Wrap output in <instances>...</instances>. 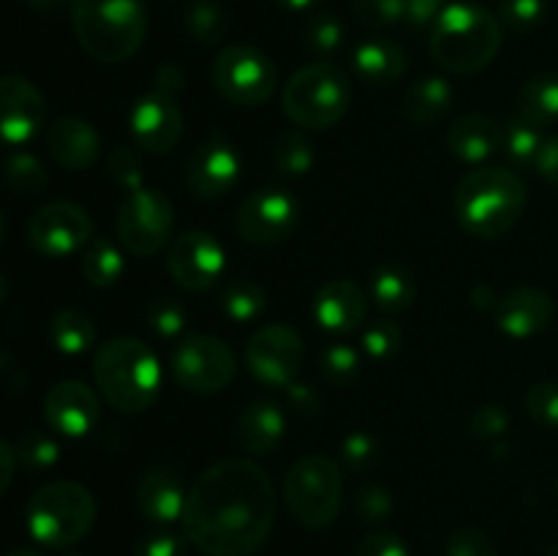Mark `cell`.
<instances>
[{
    "label": "cell",
    "instance_id": "cell-1",
    "mask_svg": "<svg viewBox=\"0 0 558 556\" xmlns=\"http://www.w3.org/2000/svg\"><path fill=\"white\" fill-rule=\"evenodd\" d=\"M276 505V485L259 463L227 458L196 478L180 523L205 556H251L270 537Z\"/></svg>",
    "mask_w": 558,
    "mask_h": 556
},
{
    "label": "cell",
    "instance_id": "cell-2",
    "mask_svg": "<svg viewBox=\"0 0 558 556\" xmlns=\"http://www.w3.org/2000/svg\"><path fill=\"white\" fill-rule=\"evenodd\" d=\"M71 25L93 60L118 65L145 44L150 9L147 0H71Z\"/></svg>",
    "mask_w": 558,
    "mask_h": 556
},
{
    "label": "cell",
    "instance_id": "cell-3",
    "mask_svg": "<svg viewBox=\"0 0 558 556\" xmlns=\"http://www.w3.org/2000/svg\"><path fill=\"white\" fill-rule=\"evenodd\" d=\"M526 207V183L512 169L477 167L456 185V218L463 232L494 240L510 232Z\"/></svg>",
    "mask_w": 558,
    "mask_h": 556
},
{
    "label": "cell",
    "instance_id": "cell-4",
    "mask_svg": "<svg viewBox=\"0 0 558 556\" xmlns=\"http://www.w3.org/2000/svg\"><path fill=\"white\" fill-rule=\"evenodd\" d=\"M93 379L109 407L140 414L153 407L161 390V365L142 338L118 336L98 347L93 358Z\"/></svg>",
    "mask_w": 558,
    "mask_h": 556
},
{
    "label": "cell",
    "instance_id": "cell-5",
    "mask_svg": "<svg viewBox=\"0 0 558 556\" xmlns=\"http://www.w3.org/2000/svg\"><path fill=\"white\" fill-rule=\"evenodd\" d=\"M501 49V22L485 5L447 3L430 27V58L450 74H474Z\"/></svg>",
    "mask_w": 558,
    "mask_h": 556
},
{
    "label": "cell",
    "instance_id": "cell-6",
    "mask_svg": "<svg viewBox=\"0 0 558 556\" xmlns=\"http://www.w3.org/2000/svg\"><path fill=\"white\" fill-rule=\"evenodd\" d=\"M96 523V499L74 480L41 485L27 501V532L44 548L63 551L87 537Z\"/></svg>",
    "mask_w": 558,
    "mask_h": 556
},
{
    "label": "cell",
    "instance_id": "cell-7",
    "mask_svg": "<svg viewBox=\"0 0 558 556\" xmlns=\"http://www.w3.org/2000/svg\"><path fill=\"white\" fill-rule=\"evenodd\" d=\"M352 87L347 74L327 60H314L289 76L281 107L294 125L308 131L330 129L349 112Z\"/></svg>",
    "mask_w": 558,
    "mask_h": 556
},
{
    "label": "cell",
    "instance_id": "cell-8",
    "mask_svg": "<svg viewBox=\"0 0 558 556\" xmlns=\"http://www.w3.org/2000/svg\"><path fill=\"white\" fill-rule=\"evenodd\" d=\"M283 501L300 527L327 529L343 505V469L322 452L298 458L283 478Z\"/></svg>",
    "mask_w": 558,
    "mask_h": 556
},
{
    "label": "cell",
    "instance_id": "cell-9",
    "mask_svg": "<svg viewBox=\"0 0 558 556\" xmlns=\"http://www.w3.org/2000/svg\"><path fill=\"white\" fill-rule=\"evenodd\" d=\"M213 85L238 107H262L278 90V69L262 49L232 44L213 60Z\"/></svg>",
    "mask_w": 558,
    "mask_h": 556
},
{
    "label": "cell",
    "instance_id": "cell-10",
    "mask_svg": "<svg viewBox=\"0 0 558 556\" xmlns=\"http://www.w3.org/2000/svg\"><path fill=\"white\" fill-rule=\"evenodd\" d=\"M238 374V358L223 338L194 333L174 343L172 376L183 390L210 396L232 385Z\"/></svg>",
    "mask_w": 558,
    "mask_h": 556
},
{
    "label": "cell",
    "instance_id": "cell-11",
    "mask_svg": "<svg viewBox=\"0 0 558 556\" xmlns=\"http://www.w3.org/2000/svg\"><path fill=\"white\" fill-rule=\"evenodd\" d=\"M174 207L167 194L158 189L125 191V200L118 213V240L123 251L134 256H150L161 251L172 238Z\"/></svg>",
    "mask_w": 558,
    "mask_h": 556
},
{
    "label": "cell",
    "instance_id": "cell-12",
    "mask_svg": "<svg viewBox=\"0 0 558 556\" xmlns=\"http://www.w3.org/2000/svg\"><path fill=\"white\" fill-rule=\"evenodd\" d=\"M305 347L294 327L272 322L259 327L245 343V365L265 387H289L303 368Z\"/></svg>",
    "mask_w": 558,
    "mask_h": 556
},
{
    "label": "cell",
    "instance_id": "cell-13",
    "mask_svg": "<svg viewBox=\"0 0 558 556\" xmlns=\"http://www.w3.org/2000/svg\"><path fill=\"white\" fill-rule=\"evenodd\" d=\"M300 218H303V210H300L298 196L283 189H262L245 196L234 227L245 243L278 245L298 232Z\"/></svg>",
    "mask_w": 558,
    "mask_h": 556
},
{
    "label": "cell",
    "instance_id": "cell-14",
    "mask_svg": "<svg viewBox=\"0 0 558 556\" xmlns=\"http://www.w3.org/2000/svg\"><path fill=\"white\" fill-rule=\"evenodd\" d=\"M90 240L93 221L85 207L76 202H49V205L38 207L27 221V243L49 259L80 254Z\"/></svg>",
    "mask_w": 558,
    "mask_h": 556
},
{
    "label": "cell",
    "instance_id": "cell-15",
    "mask_svg": "<svg viewBox=\"0 0 558 556\" xmlns=\"http://www.w3.org/2000/svg\"><path fill=\"white\" fill-rule=\"evenodd\" d=\"M167 267L178 287L189 292H207L227 270V251L221 240L205 229H189L172 240Z\"/></svg>",
    "mask_w": 558,
    "mask_h": 556
},
{
    "label": "cell",
    "instance_id": "cell-16",
    "mask_svg": "<svg viewBox=\"0 0 558 556\" xmlns=\"http://www.w3.org/2000/svg\"><path fill=\"white\" fill-rule=\"evenodd\" d=\"M183 180L196 200H221L240 183V156L223 136H210L189 156Z\"/></svg>",
    "mask_w": 558,
    "mask_h": 556
},
{
    "label": "cell",
    "instance_id": "cell-17",
    "mask_svg": "<svg viewBox=\"0 0 558 556\" xmlns=\"http://www.w3.org/2000/svg\"><path fill=\"white\" fill-rule=\"evenodd\" d=\"M47 107L31 80L20 74L0 76V145H27L41 131Z\"/></svg>",
    "mask_w": 558,
    "mask_h": 556
},
{
    "label": "cell",
    "instance_id": "cell-18",
    "mask_svg": "<svg viewBox=\"0 0 558 556\" xmlns=\"http://www.w3.org/2000/svg\"><path fill=\"white\" fill-rule=\"evenodd\" d=\"M129 125L131 136H134L142 150L153 153V156H163V153L174 150L180 136H183V112H180L172 93L153 90L145 93L131 107Z\"/></svg>",
    "mask_w": 558,
    "mask_h": 556
},
{
    "label": "cell",
    "instance_id": "cell-19",
    "mask_svg": "<svg viewBox=\"0 0 558 556\" xmlns=\"http://www.w3.org/2000/svg\"><path fill=\"white\" fill-rule=\"evenodd\" d=\"M44 418L60 436L80 439L90 434L101 420V401L85 382L63 379L49 387L44 396Z\"/></svg>",
    "mask_w": 558,
    "mask_h": 556
},
{
    "label": "cell",
    "instance_id": "cell-20",
    "mask_svg": "<svg viewBox=\"0 0 558 556\" xmlns=\"http://www.w3.org/2000/svg\"><path fill=\"white\" fill-rule=\"evenodd\" d=\"M554 311L548 292L537 287H515L496 300L494 319L507 338L526 341L539 336L554 322Z\"/></svg>",
    "mask_w": 558,
    "mask_h": 556
},
{
    "label": "cell",
    "instance_id": "cell-21",
    "mask_svg": "<svg viewBox=\"0 0 558 556\" xmlns=\"http://www.w3.org/2000/svg\"><path fill=\"white\" fill-rule=\"evenodd\" d=\"M368 316V294L347 278H332L319 287L314 298V319L322 330L332 336H347L360 330Z\"/></svg>",
    "mask_w": 558,
    "mask_h": 556
},
{
    "label": "cell",
    "instance_id": "cell-22",
    "mask_svg": "<svg viewBox=\"0 0 558 556\" xmlns=\"http://www.w3.org/2000/svg\"><path fill=\"white\" fill-rule=\"evenodd\" d=\"M185 496H189V491L183 488V480L172 467H150L136 485L140 512L147 521L161 523V527L183 518Z\"/></svg>",
    "mask_w": 558,
    "mask_h": 556
},
{
    "label": "cell",
    "instance_id": "cell-23",
    "mask_svg": "<svg viewBox=\"0 0 558 556\" xmlns=\"http://www.w3.org/2000/svg\"><path fill=\"white\" fill-rule=\"evenodd\" d=\"M47 150L63 169L82 172L98 161L101 140L87 120L60 118L47 129Z\"/></svg>",
    "mask_w": 558,
    "mask_h": 556
},
{
    "label": "cell",
    "instance_id": "cell-24",
    "mask_svg": "<svg viewBox=\"0 0 558 556\" xmlns=\"http://www.w3.org/2000/svg\"><path fill=\"white\" fill-rule=\"evenodd\" d=\"M505 125L488 114H463L447 131V147L463 164H483L501 147Z\"/></svg>",
    "mask_w": 558,
    "mask_h": 556
},
{
    "label": "cell",
    "instance_id": "cell-25",
    "mask_svg": "<svg viewBox=\"0 0 558 556\" xmlns=\"http://www.w3.org/2000/svg\"><path fill=\"white\" fill-rule=\"evenodd\" d=\"M238 442L251 456H270L287 434V414L272 401H254L240 412Z\"/></svg>",
    "mask_w": 558,
    "mask_h": 556
},
{
    "label": "cell",
    "instance_id": "cell-26",
    "mask_svg": "<svg viewBox=\"0 0 558 556\" xmlns=\"http://www.w3.org/2000/svg\"><path fill=\"white\" fill-rule=\"evenodd\" d=\"M352 65L363 82L374 87H387L396 85L407 74L409 58L401 44L390 41V38H368L354 49Z\"/></svg>",
    "mask_w": 558,
    "mask_h": 556
},
{
    "label": "cell",
    "instance_id": "cell-27",
    "mask_svg": "<svg viewBox=\"0 0 558 556\" xmlns=\"http://www.w3.org/2000/svg\"><path fill=\"white\" fill-rule=\"evenodd\" d=\"M456 101V90L445 76H420L403 93V114L414 125H434L445 118Z\"/></svg>",
    "mask_w": 558,
    "mask_h": 556
},
{
    "label": "cell",
    "instance_id": "cell-28",
    "mask_svg": "<svg viewBox=\"0 0 558 556\" xmlns=\"http://www.w3.org/2000/svg\"><path fill=\"white\" fill-rule=\"evenodd\" d=\"M518 118L537 129H550L558 123V76L537 74L526 80L518 93Z\"/></svg>",
    "mask_w": 558,
    "mask_h": 556
},
{
    "label": "cell",
    "instance_id": "cell-29",
    "mask_svg": "<svg viewBox=\"0 0 558 556\" xmlns=\"http://www.w3.org/2000/svg\"><path fill=\"white\" fill-rule=\"evenodd\" d=\"M414 278L407 267L401 265H379L368 278V294L381 311L387 314H398V311H407L414 303Z\"/></svg>",
    "mask_w": 558,
    "mask_h": 556
},
{
    "label": "cell",
    "instance_id": "cell-30",
    "mask_svg": "<svg viewBox=\"0 0 558 556\" xmlns=\"http://www.w3.org/2000/svg\"><path fill=\"white\" fill-rule=\"evenodd\" d=\"M80 270L85 276V281L96 289H109L123 278L125 273V259L123 251L107 238H93L85 245L80 259Z\"/></svg>",
    "mask_w": 558,
    "mask_h": 556
},
{
    "label": "cell",
    "instance_id": "cell-31",
    "mask_svg": "<svg viewBox=\"0 0 558 556\" xmlns=\"http://www.w3.org/2000/svg\"><path fill=\"white\" fill-rule=\"evenodd\" d=\"M49 341L60 354H85L96 343V325L80 309H63L49 322Z\"/></svg>",
    "mask_w": 558,
    "mask_h": 556
},
{
    "label": "cell",
    "instance_id": "cell-32",
    "mask_svg": "<svg viewBox=\"0 0 558 556\" xmlns=\"http://www.w3.org/2000/svg\"><path fill=\"white\" fill-rule=\"evenodd\" d=\"M183 22L189 36L194 38V41L205 44V47H216V44H221L229 33L227 14H223L221 5L213 3V0H191V3L185 5Z\"/></svg>",
    "mask_w": 558,
    "mask_h": 556
},
{
    "label": "cell",
    "instance_id": "cell-33",
    "mask_svg": "<svg viewBox=\"0 0 558 556\" xmlns=\"http://www.w3.org/2000/svg\"><path fill=\"white\" fill-rule=\"evenodd\" d=\"M543 129L526 123V120L515 118L512 123L505 125V134H501V150L510 158L512 167L529 169L537 164L539 150H543Z\"/></svg>",
    "mask_w": 558,
    "mask_h": 556
},
{
    "label": "cell",
    "instance_id": "cell-34",
    "mask_svg": "<svg viewBox=\"0 0 558 556\" xmlns=\"http://www.w3.org/2000/svg\"><path fill=\"white\" fill-rule=\"evenodd\" d=\"M265 303V289L256 281H251V278H238V281H232L221 292L223 316L229 322H238V325H245V322H254L256 316H262Z\"/></svg>",
    "mask_w": 558,
    "mask_h": 556
},
{
    "label": "cell",
    "instance_id": "cell-35",
    "mask_svg": "<svg viewBox=\"0 0 558 556\" xmlns=\"http://www.w3.org/2000/svg\"><path fill=\"white\" fill-rule=\"evenodd\" d=\"M3 178H5V185L20 196L41 194L49 183V174L47 169H44V164L38 161L33 153H25V150L11 153L9 161H5L3 167Z\"/></svg>",
    "mask_w": 558,
    "mask_h": 556
},
{
    "label": "cell",
    "instance_id": "cell-36",
    "mask_svg": "<svg viewBox=\"0 0 558 556\" xmlns=\"http://www.w3.org/2000/svg\"><path fill=\"white\" fill-rule=\"evenodd\" d=\"M16 463L27 472H47L60 461V445L47 431H25L14 445Z\"/></svg>",
    "mask_w": 558,
    "mask_h": 556
},
{
    "label": "cell",
    "instance_id": "cell-37",
    "mask_svg": "<svg viewBox=\"0 0 558 556\" xmlns=\"http://www.w3.org/2000/svg\"><path fill=\"white\" fill-rule=\"evenodd\" d=\"M314 167V145L303 131H287L276 145V169L287 178H303Z\"/></svg>",
    "mask_w": 558,
    "mask_h": 556
},
{
    "label": "cell",
    "instance_id": "cell-38",
    "mask_svg": "<svg viewBox=\"0 0 558 556\" xmlns=\"http://www.w3.org/2000/svg\"><path fill=\"white\" fill-rule=\"evenodd\" d=\"M343 38H347V27H343V22L336 14H327V11L311 16L303 27V41L308 52L322 55V58L338 52Z\"/></svg>",
    "mask_w": 558,
    "mask_h": 556
},
{
    "label": "cell",
    "instance_id": "cell-39",
    "mask_svg": "<svg viewBox=\"0 0 558 556\" xmlns=\"http://www.w3.org/2000/svg\"><path fill=\"white\" fill-rule=\"evenodd\" d=\"M360 354L357 349L349 347V343H330V347L322 352V376H325L330 385L336 387H347L352 385L354 379L360 376Z\"/></svg>",
    "mask_w": 558,
    "mask_h": 556
},
{
    "label": "cell",
    "instance_id": "cell-40",
    "mask_svg": "<svg viewBox=\"0 0 558 556\" xmlns=\"http://www.w3.org/2000/svg\"><path fill=\"white\" fill-rule=\"evenodd\" d=\"M360 343H363V352L368 354L371 360L381 363V360L396 358L398 349H401L403 343V333L396 322L379 319V322H371V325L365 327Z\"/></svg>",
    "mask_w": 558,
    "mask_h": 556
},
{
    "label": "cell",
    "instance_id": "cell-41",
    "mask_svg": "<svg viewBox=\"0 0 558 556\" xmlns=\"http://www.w3.org/2000/svg\"><path fill=\"white\" fill-rule=\"evenodd\" d=\"M529 418L548 431H558V382H537L523 396Z\"/></svg>",
    "mask_w": 558,
    "mask_h": 556
},
{
    "label": "cell",
    "instance_id": "cell-42",
    "mask_svg": "<svg viewBox=\"0 0 558 556\" xmlns=\"http://www.w3.org/2000/svg\"><path fill=\"white\" fill-rule=\"evenodd\" d=\"M354 16L360 25L371 31H385L407 22V3L403 0H354Z\"/></svg>",
    "mask_w": 558,
    "mask_h": 556
},
{
    "label": "cell",
    "instance_id": "cell-43",
    "mask_svg": "<svg viewBox=\"0 0 558 556\" xmlns=\"http://www.w3.org/2000/svg\"><path fill=\"white\" fill-rule=\"evenodd\" d=\"M341 458L349 472H368L379 461V442L368 431H352L349 436H343Z\"/></svg>",
    "mask_w": 558,
    "mask_h": 556
},
{
    "label": "cell",
    "instance_id": "cell-44",
    "mask_svg": "<svg viewBox=\"0 0 558 556\" xmlns=\"http://www.w3.org/2000/svg\"><path fill=\"white\" fill-rule=\"evenodd\" d=\"M548 14V0H501L499 22L515 33L534 31Z\"/></svg>",
    "mask_w": 558,
    "mask_h": 556
},
{
    "label": "cell",
    "instance_id": "cell-45",
    "mask_svg": "<svg viewBox=\"0 0 558 556\" xmlns=\"http://www.w3.org/2000/svg\"><path fill=\"white\" fill-rule=\"evenodd\" d=\"M147 325L158 338H178L185 330V305L174 298L153 300L147 309Z\"/></svg>",
    "mask_w": 558,
    "mask_h": 556
},
{
    "label": "cell",
    "instance_id": "cell-46",
    "mask_svg": "<svg viewBox=\"0 0 558 556\" xmlns=\"http://www.w3.org/2000/svg\"><path fill=\"white\" fill-rule=\"evenodd\" d=\"M354 512L365 523H381L392 512V494L379 483H368L354 496Z\"/></svg>",
    "mask_w": 558,
    "mask_h": 556
},
{
    "label": "cell",
    "instance_id": "cell-47",
    "mask_svg": "<svg viewBox=\"0 0 558 556\" xmlns=\"http://www.w3.org/2000/svg\"><path fill=\"white\" fill-rule=\"evenodd\" d=\"M447 556H499V548L483 529L463 527L447 540Z\"/></svg>",
    "mask_w": 558,
    "mask_h": 556
},
{
    "label": "cell",
    "instance_id": "cell-48",
    "mask_svg": "<svg viewBox=\"0 0 558 556\" xmlns=\"http://www.w3.org/2000/svg\"><path fill=\"white\" fill-rule=\"evenodd\" d=\"M510 428V414H507L505 407L499 403H485V407H477L469 418V431H472L477 439H496L505 431Z\"/></svg>",
    "mask_w": 558,
    "mask_h": 556
},
{
    "label": "cell",
    "instance_id": "cell-49",
    "mask_svg": "<svg viewBox=\"0 0 558 556\" xmlns=\"http://www.w3.org/2000/svg\"><path fill=\"white\" fill-rule=\"evenodd\" d=\"M109 174H112L114 183L125 191L145 185L142 183V164L131 147H114V150L109 153Z\"/></svg>",
    "mask_w": 558,
    "mask_h": 556
},
{
    "label": "cell",
    "instance_id": "cell-50",
    "mask_svg": "<svg viewBox=\"0 0 558 556\" xmlns=\"http://www.w3.org/2000/svg\"><path fill=\"white\" fill-rule=\"evenodd\" d=\"M354 556H412L409 545L396 532H371L354 548Z\"/></svg>",
    "mask_w": 558,
    "mask_h": 556
},
{
    "label": "cell",
    "instance_id": "cell-51",
    "mask_svg": "<svg viewBox=\"0 0 558 556\" xmlns=\"http://www.w3.org/2000/svg\"><path fill=\"white\" fill-rule=\"evenodd\" d=\"M134 556H185V540L174 532H153L136 543Z\"/></svg>",
    "mask_w": 558,
    "mask_h": 556
},
{
    "label": "cell",
    "instance_id": "cell-52",
    "mask_svg": "<svg viewBox=\"0 0 558 556\" xmlns=\"http://www.w3.org/2000/svg\"><path fill=\"white\" fill-rule=\"evenodd\" d=\"M407 3V22L412 27L434 25L436 16L447 9V0H403Z\"/></svg>",
    "mask_w": 558,
    "mask_h": 556
},
{
    "label": "cell",
    "instance_id": "cell-53",
    "mask_svg": "<svg viewBox=\"0 0 558 556\" xmlns=\"http://www.w3.org/2000/svg\"><path fill=\"white\" fill-rule=\"evenodd\" d=\"M287 396H289V403H292V409H298L300 414H316V409H319V401H322L316 387L300 385V382H292V385L287 387Z\"/></svg>",
    "mask_w": 558,
    "mask_h": 556
},
{
    "label": "cell",
    "instance_id": "cell-54",
    "mask_svg": "<svg viewBox=\"0 0 558 556\" xmlns=\"http://www.w3.org/2000/svg\"><path fill=\"white\" fill-rule=\"evenodd\" d=\"M534 169H537L539 178L548 180L550 185H558V134L550 136V140H545Z\"/></svg>",
    "mask_w": 558,
    "mask_h": 556
},
{
    "label": "cell",
    "instance_id": "cell-55",
    "mask_svg": "<svg viewBox=\"0 0 558 556\" xmlns=\"http://www.w3.org/2000/svg\"><path fill=\"white\" fill-rule=\"evenodd\" d=\"M14 472H16L14 447H11L5 439H0V496L9 491L11 480H14Z\"/></svg>",
    "mask_w": 558,
    "mask_h": 556
},
{
    "label": "cell",
    "instance_id": "cell-56",
    "mask_svg": "<svg viewBox=\"0 0 558 556\" xmlns=\"http://www.w3.org/2000/svg\"><path fill=\"white\" fill-rule=\"evenodd\" d=\"M180 87H183V71L178 69V65H163L161 71H158L156 76V90H163V93H178Z\"/></svg>",
    "mask_w": 558,
    "mask_h": 556
},
{
    "label": "cell",
    "instance_id": "cell-57",
    "mask_svg": "<svg viewBox=\"0 0 558 556\" xmlns=\"http://www.w3.org/2000/svg\"><path fill=\"white\" fill-rule=\"evenodd\" d=\"M472 298H474V305H480V309H496L499 294H494V289L490 287H477L472 292Z\"/></svg>",
    "mask_w": 558,
    "mask_h": 556
},
{
    "label": "cell",
    "instance_id": "cell-58",
    "mask_svg": "<svg viewBox=\"0 0 558 556\" xmlns=\"http://www.w3.org/2000/svg\"><path fill=\"white\" fill-rule=\"evenodd\" d=\"M27 5L41 11V14H54V11H60L63 5H71V0H27Z\"/></svg>",
    "mask_w": 558,
    "mask_h": 556
},
{
    "label": "cell",
    "instance_id": "cell-59",
    "mask_svg": "<svg viewBox=\"0 0 558 556\" xmlns=\"http://www.w3.org/2000/svg\"><path fill=\"white\" fill-rule=\"evenodd\" d=\"M276 3L287 11H308L314 5H319L322 0H276Z\"/></svg>",
    "mask_w": 558,
    "mask_h": 556
},
{
    "label": "cell",
    "instance_id": "cell-60",
    "mask_svg": "<svg viewBox=\"0 0 558 556\" xmlns=\"http://www.w3.org/2000/svg\"><path fill=\"white\" fill-rule=\"evenodd\" d=\"M5 298H9V278H5V273L0 270V303H3Z\"/></svg>",
    "mask_w": 558,
    "mask_h": 556
},
{
    "label": "cell",
    "instance_id": "cell-61",
    "mask_svg": "<svg viewBox=\"0 0 558 556\" xmlns=\"http://www.w3.org/2000/svg\"><path fill=\"white\" fill-rule=\"evenodd\" d=\"M5 556H41V554H38V551H33V548H16V551H9Z\"/></svg>",
    "mask_w": 558,
    "mask_h": 556
},
{
    "label": "cell",
    "instance_id": "cell-62",
    "mask_svg": "<svg viewBox=\"0 0 558 556\" xmlns=\"http://www.w3.org/2000/svg\"><path fill=\"white\" fill-rule=\"evenodd\" d=\"M3 238H5V218L3 213H0V243H3Z\"/></svg>",
    "mask_w": 558,
    "mask_h": 556
}]
</instances>
